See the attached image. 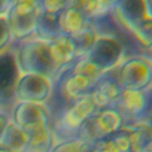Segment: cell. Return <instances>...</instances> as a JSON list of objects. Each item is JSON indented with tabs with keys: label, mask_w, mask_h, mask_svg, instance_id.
<instances>
[{
	"label": "cell",
	"mask_w": 152,
	"mask_h": 152,
	"mask_svg": "<svg viewBox=\"0 0 152 152\" xmlns=\"http://www.w3.org/2000/svg\"><path fill=\"white\" fill-rule=\"evenodd\" d=\"M15 54L21 74H40L53 81L62 71L52 60L48 42L37 38L23 40L15 50Z\"/></svg>",
	"instance_id": "cell-1"
},
{
	"label": "cell",
	"mask_w": 152,
	"mask_h": 152,
	"mask_svg": "<svg viewBox=\"0 0 152 152\" xmlns=\"http://www.w3.org/2000/svg\"><path fill=\"white\" fill-rule=\"evenodd\" d=\"M123 125V118L115 106L102 108L81 126L75 137L83 142H94L119 132Z\"/></svg>",
	"instance_id": "cell-2"
},
{
	"label": "cell",
	"mask_w": 152,
	"mask_h": 152,
	"mask_svg": "<svg viewBox=\"0 0 152 152\" xmlns=\"http://www.w3.org/2000/svg\"><path fill=\"white\" fill-rule=\"evenodd\" d=\"M116 72L123 90H146L152 86V61L149 56L125 58Z\"/></svg>",
	"instance_id": "cell-3"
},
{
	"label": "cell",
	"mask_w": 152,
	"mask_h": 152,
	"mask_svg": "<svg viewBox=\"0 0 152 152\" xmlns=\"http://www.w3.org/2000/svg\"><path fill=\"white\" fill-rule=\"evenodd\" d=\"M39 12V0H14L12 2L5 16L13 40L21 42L34 35Z\"/></svg>",
	"instance_id": "cell-4"
},
{
	"label": "cell",
	"mask_w": 152,
	"mask_h": 152,
	"mask_svg": "<svg viewBox=\"0 0 152 152\" xmlns=\"http://www.w3.org/2000/svg\"><path fill=\"white\" fill-rule=\"evenodd\" d=\"M124 44L114 35L99 34L89 52L85 55L103 73L116 69L125 59Z\"/></svg>",
	"instance_id": "cell-5"
},
{
	"label": "cell",
	"mask_w": 152,
	"mask_h": 152,
	"mask_svg": "<svg viewBox=\"0 0 152 152\" xmlns=\"http://www.w3.org/2000/svg\"><path fill=\"white\" fill-rule=\"evenodd\" d=\"M114 106L123 118V127L147 123L151 108L150 90H123Z\"/></svg>",
	"instance_id": "cell-6"
},
{
	"label": "cell",
	"mask_w": 152,
	"mask_h": 152,
	"mask_svg": "<svg viewBox=\"0 0 152 152\" xmlns=\"http://www.w3.org/2000/svg\"><path fill=\"white\" fill-rule=\"evenodd\" d=\"M15 50L7 48L0 53V110L12 109L16 104L15 88L20 76Z\"/></svg>",
	"instance_id": "cell-7"
},
{
	"label": "cell",
	"mask_w": 152,
	"mask_h": 152,
	"mask_svg": "<svg viewBox=\"0 0 152 152\" xmlns=\"http://www.w3.org/2000/svg\"><path fill=\"white\" fill-rule=\"evenodd\" d=\"M53 82L49 77L40 74H20L15 88L16 102L45 104L52 95Z\"/></svg>",
	"instance_id": "cell-8"
},
{
	"label": "cell",
	"mask_w": 152,
	"mask_h": 152,
	"mask_svg": "<svg viewBox=\"0 0 152 152\" xmlns=\"http://www.w3.org/2000/svg\"><path fill=\"white\" fill-rule=\"evenodd\" d=\"M110 13L118 25L131 35L152 16L148 0H117Z\"/></svg>",
	"instance_id": "cell-9"
},
{
	"label": "cell",
	"mask_w": 152,
	"mask_h": 152,
	"mask_svg": "<svg viewBox=\"0 0 152 152\" xmlns=\"http://www.w3.org/2000/svg\"><path fill=\"white\" fill-rule=\"evenodd\" d=\"M11 120L28 134L52 127L49 111L41 103L16 102L12 110Z\"/></svg>",
	"instance_id": "cell-10"
},
{
	"label": "cell",
	"mask_w": 152,
	"mask_h": 152,
	"mask_svg": "<svg viewBox=\"0 0 152 152\" xmlns=\"http://www.w3.org/2000/svg\"><path fill=\"white\" fill-rule=\"evenodd\" d=\"M123 88L117 76L116 69L104 73L94 84L89 94L98 110L114 106L119 99Z\"/></svg>",
	"instance_id": "cell-11"
},
{
	"label": "cell",
	"mask_w": 152,
	"mask_h": 152,
	"mask_svg": "<svg viewBox=\"0 0 152 152\" xmlns=\"http://www.w3.org/2000/svg\"><path fill=\"white\" fill-rule=\"evenodd\" d=\"M98 109L94 105L90 95H86L70 103L69 107L63 112L61 118V127L66 132L77 134L81 126Z\"/></svg>",
	"instance_id": "cell-12"
},
{
	"label": "cell",
	"mask_w": 152,
	"mask_h": 152,
	"mask_svg": "<svg viewBox=\"0 0 152 152\" xmlns=\"http://www.w3.org/2000/svg\"><path fill=\"white\" fill-rule=\"evenodd\" d=\"M70 66V65H69ZM69 66L65 68L60 82V91L63 98L69 103L88 95L95 82L87 77L79 73L74 72L69 69Z\"/></svg>",
	"instance_id": "cell-13"
},
{
	"label": "cell",
	"mask_w": 152,
	"mask_h": 152,
	"mask_svg": "<svg viewBox=\"0 0 152 152\" xmlns=\"http://www.w3.org/2000/svg\"><path fill=\"white\" fill-rule=\"evenodd\" d=\"M49 52L53 62L63 70L77 59V46L72 37L61 34L48 42Z\"/></svg>",
	"instance_id": "cell-14"
},
{
	"label": "cell",
	"mask_w": 152,
	"mask_h": 152,
	"mask_svg": "<svg viewBox=\"0 0 152 152\" xmlns=\"http://www.w3.org/2000/svg\"><path fill=\"white\" fill-rule=\"evenodd\" d=\"M93 21L79 9L68 5L58 14V25L61 34L73 37L89 27Z\"/></svg>",
	"instance_id": "cell-15"
},
{
	"label": "cell",
	"mask_w": 152,
	"mask_h": 152,
	"mask_svg": "<svg viewBox=\"0 0 152 152\" xmlns=\"http://www.w3.org/2000/svg\"><path fill=\"white\" fill-rule=\"evenodd\" d=\"M69 4L79 9L94 21L110 14L115 3L112 0H69Z\"/></svg>",
	"instance_id": "cell-16"
},
{
	"label": "cell",
	"mask_w": 152,
	"mask_h": 152,
	"mask_svg": "<svg viewBox=\"0 0 152 152\" xmlns=\"http://www.w3.org/2000/svg\"><path fill=\"white\" fill-rule=\"evenodd\" d=\"M61 34L58 25V14H52L40 10L34 33L36 38L45 42H51Z\"/></svg>",
	"instance_id": "cell-17"
},
{
	"label": "cell",
	"mask_w": 152,
	"mask_h": 152,
	"mask_svg": "<svg viewBox=\"0 0 152 152\" xmlns=\"http://www.w3.org/2000/svg\"><path fill=\"white\" fill-rule=\"evenodd\" d=\"M29 140V134L12 120L3 134L0 144L10 152H24Z\"/></svg>",
	"instance_id": "cell-18"
},
{
	"label": "cell",
	"mask_w": 152,
	"mask_h": 152,
	"mask_svg": "<svg viewBox=\"0 0 152 152\" xmlns=\"http://www.w3.org/2000/svg\"><path fill=\"white\" fill-rule=\"evenodd\" d=\"M92 152H131L128 134L125 129L119 132L91 142Z\"/></svg>",
	"instance_id": "cell-19"
},
{
	"label": "cell",
	"mask_w": 152,
	"mask_h": 152,
	"mask_svg": "<svg viewBox=\"0 0 152 152\" xmlns=\"http://www.w3.org/2000/svg\"><path fill=\"white\" fill-rule=\"evenodd\" d=\"M128 134L131 152H142L147 142L152 139V126L148 123H140L124 126Z\"/></svg>",
	"instance_id": "cell-20"
},
{
	"label": "cell",
	"mask_w": 152,
	"mask_h": 152,
	"mask_svg": "<svg viewBox=\"0 0 152 152\" xmlns=\"http://www.w3.org/2000/svg\"><path fill=\"white\" fill-rule=\"evenodd\" d=\"M54 138L52 127L29 134V140L24 152H51Z\"/></svg>",
	"instance_id": "cell-21"
},
{
	"label": "cell",
	"mask_w": 152,
	"mask_h": 152,
	"mask_svg": "<svg viewBox=\"0 0 152 152\" xmlns=\"http://www.w3.org/2000/svg\"><path fill=\"white\" fill-rule=\"evenodd\" d=\"M98 35L99 32L93 21V23L89 27L72 37L77 46V59L85 56L89 52Z\"/></svg>",
	"instance_id": "cell-22"
},
{
	"label": "cell",
	"mask_w": 152,
	"mask_h": 152,
	"mask_svg": "<svg viewBox=\"0 0 152 152\" xmlns=\"http://www.w3.org/2000/svg\"><path fill=\"white\" fill-rule=\"evenodd\" d=\"M69 0H39L40 10L52 14H59L69 4Z\"/></svg>",
	"instance_id": "cell-23"
},
{
	"label": "cell",
	"mask_w": 152,
	"mask_h": 152,
	"mask_svg": "<svg viewBox=\"0 0 152 152\" xmlns=\"http://www.w3.org/2000/svg\"><path fill=\"white\" fill-rule=\"evenodd\" d=\"M12 40L11 28L6 16H0V53L9 48Z\"/></svg>",
	"instance_id": "cell-24"
},
{
	"label": "cell",
	"mask_w": 152,
	"mask_h": 152,
	"mask_svg": "<svg viewBox=\"0 0 152 152\" xmlns=\"http://www.w3.org/2000/svg\"><path fill=\"white\" fill-rule=\"evenodd\" d=\"M83 142L74 137L53 145L51 152H81Z\"/></svg>",
	"instance_id": "cell-25"
},
{
	"label": "cell",
	"mask_w": 152,
	"mask_h": 152,
	"mask_svg": "<svg viewBox=\"0 0 152 152\" xmlns=\"http://www.w3.org/2000/svg\"><path fill=\"white\" fill-rule=\"evenodd\" d=\"M10 121H11V118L9 117L8 113L4 111H0V142H1L3 134L6 129V126H8Z\"/></svg>",
	"instance_id": "cell-26"
},
{
	"label": "cell",
	"mask_w": 152,
	"mask_h": 152,
	"mask_svg": "<svg viewBox=\"0 0 152 152\" xmlns=\"http://www.w3.org/2000/svg\"><path fill=\"white\" fill-rule=\"evenodd\" d=\"M9 8H10V6L7 4H5L4 1L0 0V16L6 15Z\"/></svg>",
	"instance_id": "cell-27"
},
{
	"label": "cell",
	"mask_w": 152,
	"mask_h": 152,
	"mask_svg": "<svg viewBox=\"0 0 152 152\" xmlns=\"http://www.w3.org/2000/svg\"><path fill=\"white\" fill-rule=\"evenodd\" d=\"M142 152H152V139H151L147 142V144L145 145V147L143 148Z\"/></svg>",
	"instance_id": "cell-28"
},
{
	"label": "cell",
	"mask_w": 152,
	"mask_h": 152,
	"mask_svg": "<svg viewBox=\"0 0 152 152\" xmlns=\"http://www.w3.org/2000/svg\"><path fill=\"white\" fill-rule=\"evenodd\" d=\"M150 90V93H151V112H150V116H149V118H148V121L147 123L149 125H151L152 126V86L149 88Z\"/></svg>",
	"instance_id": "cell-29"
},
{
	"label": "cell",
	"mask_w": 152,
	"mask_h": 152,
	"mask_svg": "<svg viewBox=\"0 0 152 152\" xmlns=\"http://www.w3.org/2000/svg\"><path fill=\"white\" fill-rule=\"evenodd\" d=\"M148 5H149V10L150 12L152 15V0H148Z\"/></svg>",
	"instance_id": "cell-30"
},
{
	"label": "cell",
	"mask_w": 152,
	"mask_h": 152,
	"mask_svg": "<svg viewBox=\"0 0 152 152\" xmlns=\"http://www.w3.org/2000/svg\"><path fill=\"white\" fill-rule=\"evenodd\" d=\"M2 1H4L5 4H7L9 6H11V4H12V2H13L14 0H2Z\"/></svg>",
	"instance_id": "cell-31"
},
{
	"label": "cell",
	"mask_w": 152,
	"mask_h": 152,
	"mask_svg": "<svg viewBox=\"0 0 152 152\" xmlns=\"http://www.w3.org/2000/svg\"><path fill=\"white\" fill-rule=\"evenodd\" d=\"M0 152H10L9 151H7L4 147H3L1 144H0Z\"/></svg>",
	"instance_id": "cell-32"
},
{
	"label": "cell",
	"mask_w": 152,
	"mask_h": 152,
	"mask_svg": "<svg viewBox=\"0 0 152 152\" xmlns=\"http://www.w3.org/2000/svg\"><path fill=\"white\" fill-rule=\"evenodd\" d=\"M148 52H149V53H150V56H149V57L151 59V61H152V46H151V48Z\"/></svg>",
	"instance_id": "cell-33"
}]
</instances>
